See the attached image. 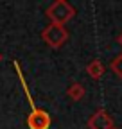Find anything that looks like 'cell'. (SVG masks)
Segmentation results:
<instances>
[{
  "label": "cell",
  "instance_id": "obj_2",
  "mask_svg": "<svg viewBox=\"0 0 122 129\" xmlns=\"http://www.w3.org/2000/svg\"><path fill=\"white\" fill-rule=\"evenodd\" d=\"M41 41L47 43L50 48H61L70 38L68 30L65 25H57V23H49L41 30Z\"/></svg>",
  "mask_w": 122,
  "mask_h": 129
},
{
  "label": "cell",
  "instance_id": "obj_1",
  "mask_svg": "<svg viewBox=\"0 0 122 129\" xmlns=\"http://www.w3.org/2000/svg\"><path fill=\"white\" fill-rule=\"evenodd\" d=\"M45 16L50 20V23L65 25L75 16V7L70 2H67V0H56V2H52L45 9Z\"/></svg>",
  "mask_w": 122,
  "mask_h": 129
},
{
  "label": "cell",
  "instance_id": "obj_9",
  "mask_svg": "<svg viewBox=\"0 0 122 129\" xmlns=\"http://www.w3.org/2000/svg\"><path fill=\"white\" fill-rule=\"evenodd\" d=\"M0 61H2V54H0Z\"/></svg>",
  "mask_w": 122,
  "mask_h": 129
},
{
  "label": "cell",
  "instance_id": "obj_6",
  "mask_svg": "<svg viewBox=\"0 0 122 129\" xmlns=\"http://www.w3.org/2000/svg\"><path fill=\"white\" fill-rule=\"evenodd\" d=\"M84 95H86V90H84V86H83L81 83H72V84L67 88V97H68L70 101H74V102L83 101Z\"/></svg>",
  "mask_w": 122,
  "mask_h": 129
},
{
  "label": "cell",
  "instance_id": "obj_10",
  "mask_svg": "<svg viewBox=\"0 0 122 129\" xmlns=\"http://www.w3.org/2000/svg\"><path fill=\"white\" fill-rule=\"evenodd\" d=\"M113 129H117V127H113Z\"/></svg>",
  "mask_w": 122,
  "mask_h": 129
},
{
  "label": "cell",
  "instance_id": "obj_4",
  "mask_svg": "<svg viewBox=\"0 0 122 129\" xmlns=\"http://www.w3.org/2000/svg\"><path fill=\"white\" fill-rule=\"evenodd\" d=\"M113 118L106 109H97L88 118V129H113Z\"/></svg>",
  "mask_w": 122,
  "mask_h": 129
},
{
  "label": "cell",
  "instance_id": "obj_5",
  "mask_svg": "<svg viewBox=\"0 0 122 129\" xmlns=\"http://www.w3.org/2000/svg\"><path fill=\"white\" fill-rule=\"evenodd\" d=\"M86 74L90 79L94 81H99L102 75H104V64L101 59H92L88 64H86Z\"/></svg>",
  "mask_w": 122,
  "mask_h": 129
},
{
  "label": "cell",
  "instance_id": "obj_3",
  "mask_svg": "<svg viewBox=\"0 0 122 129\" xmlns=\"http://www.w3.org/2000/svg\"><path fill=\"white\" fill-rule=\"evenodd\" d=\"M50 124H52V117L41 108L36 111H30L29 117H27V127L29 129H50Z\"/></svg>",
  "mask_w": 122,
  "mask_h": 129
},
{
  "label": "cell",
  "instance_id": "obj_8",
  "mask_svg": "<svg viewBox=\"0 0 122 129\" xmlns=\"http://www.w3.org/2000/svg\"><path fill=\"white\" fill-rule=\"evenodd\" d=\"M117 43H118V45L122 47V30H120L118 34H117Z\"/></svg>",
  "mask_w": 122,
  "mask_h": 129
},
{
  "label": "cell",
  "instance_id": "obj_7",
  "mask_svg": "<svg viewBox=\"0 0 122 129\" xmlns=\"http://www.w3.org/2000/svg\"><path fill=\"white\" fill-rule=\"evenodd\" d=\"M110 70L122 81V54H118V56H115V57L111 59V63H110Z\"/></svg>",
  "mask_w": 122,
  "mask_h": 129
}]
</instances>
